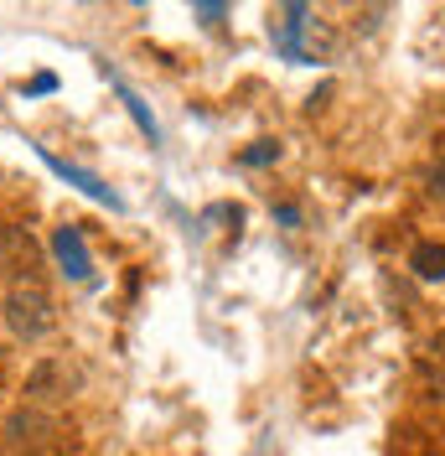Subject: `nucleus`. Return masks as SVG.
Masks as SVG:
<instances>
[{
	"label": "nucleus",
	"mask_w": 445,
	"mask_h": 456,
	"mask_svg": "<svg viewBox=\"0 0 445 456\" xmlns=\"http://www.w3.org/2000/svg\"><path fill=\"white\" fill-rule=\"evenodd\" d=\"M409 270H415L419 281H445V244H415Z\"/></svg>",
	"instance_id": "0eeeda50"
},
{
	"label": "nucleus",
	"mask_w": 445,
	"mask_h": 456,
	"mask_svg": "<svg viewBox=\"0 0 445 456\" xmlns=\"http://www.w3.org/2000/svg\"><path fill=\"white\" fill-rule=\"evenodd\" d=\"M73 389H78V369H68V358H42L27 379L31 404H62Z\"/></svg>",
	"instance_id": "7ed1b4c3"
},
{
	"label": "nucleus",
	"mask_w": 445,
	"mask_h": 456,
	"mask_svg": "<svg viewBox=\"0 0 445 456\" xmlns=\"http://www.w3.org/2000/svg\"><path fill=\"white\" fill-rule=\"evenodd\" d=\"M53 255H57V265H62L68 281H88V275H93V259H88V249H84L78 224H62L53 233Z\"/></svg>",
	"instance_id": "39448f33"
},
{
	"label": "nucleus",
	"mask_w": 445,
	"mask_h": 456,
	"mask_svg": "<svg viewBox=\"0 0 445 456\" xmlns=\"http://www.w3.org/2000/svg\"><path fill=\"white\" fill-rule=\"evenodd\" d=\"M53 296H47V285L42 281H11V290H5V327L16 332V338H47L53 332Z\"/></svg>",
	"instance_id": "f257e3e1"
},
{
	"label": "nucleus",
	"mask_w": 445,
	"mask_h": 456,
	"mask_svg": "<svg viewBox=\"0 0 445 456\" xmlns=\"http://www.w3.org/2000/svg\"><path fill=\"white\" fill-rule=\"evenodd\" d=\"M270 161H279V141H254L244 151V167H270Z\"/></svg>",
	"instance_id": "1a4fd4ad"
},
{
	"label": "nucleus",
	"mask_w": 445,
	"mask_h": 456,
	"mask_svg": "<svg viewBox=\"0 0 445 456\" xmlns=\"http://www.w3.org/2000/svg\"><path fill=\"white\" fill-rule=\"evenodd\" d=\"M0 270H5L11 281H36V270H42V249L31 244L27 228H5V233H0Z\"/></svg>",
	"instance_id": "20e7f679"
},
{
	"label": "nucleus",
	"mask_w": 445,
	"mask_h": 456,
	"mask_svg": "<svg viewBox=\"0 0 445 456\" xmlns=\"http://www.w3.org/2000/svg\"><path fill=\"white\" fill-rule=\"evenodd\" d=\"M430 192H441V198H445V161L430 167Z\"/></svg>",
	"instance_id": "9d476101"
},
{
	"label": "nucleus",
	"mask_w": 445,
	"mask_h": 456,
	"mask_svg": "<svg viewBox=\"0 0 445 456\" xmlns=\"http://www.w3.org/2000/svg\"><path fill=\"white\" fill-rule=\"evenodd\" d=\"M114 88H119V99H125V110L135 114V125H140V135H145V141L156 145V141H161V130H156V119H150V114H145V104H140L135 94H130V84H114Z\"/></svg>",
	"instance_id": "6e6552de"
},
{
	"label": "nucleus",
	"mask_w": 445,
	"mask_h": 456,
	"mask_svg": "<svg viewBox=\"0 0 445 456\" xmlns=\"http://www.w3.org/2000/svg\"><path fill=\"white\" fill-rule=\"evenodd\" d=\"M42 161H47V167H53L57 176H68V182H73L78 192H88V198H93V202H104V208H119V198H114V192H109V187H104V182H99V176H88V171L68 167V161H57L53 151H42Z\"/></svg>",
	"instance_id": "423d86ee"
},
{
	"label": "nucleus",
	"mask_w": 445,
	"mask_h": 456,
	"mask_svg": "<svg viewBox=\"0 0 445 456\" xmlns=\"http://www.w3.org/2000/svg\"><path fill=\"white\" fill-rule=\"evenodd\" d=\"M53 436H57V420H53V415H42V410L31 404V410H16V415L5 420V430H0V452L42 456Z\"/></svg>",
	"instance_id": "f03ea898"
}]
</instances>
